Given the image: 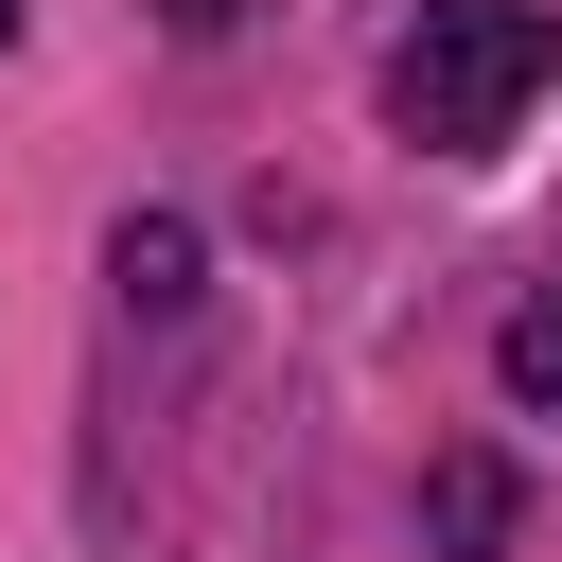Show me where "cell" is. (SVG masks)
Masks as SVG:
<instances>
[{
  "label": "cell",
  "instance_id": "1",
  "mask_svg": "<svg viewBox=\"0 0 562 562\" xmlns=\"http://www.w3.org/2000/svg\"><path fill=\"white\" fill-rule=\"evenodd\" d=\"M544 70H562V18H544V0H422V35L386 53V105H404V140L474 158V140L527 123Z\"/></svg>",
  "mask_w": 562,
  "mask_h": 562
},
{
  "label": "cell",
  "instance_id": "2",
  "mask_svg": "<svg viewBox=\"0 0 562 562\" xmlns=\"http://www.w3.org/2000/svg\"><path fill=\"white\" fill-rule=\"evenodd\" d=\"M492 386H509V404H562V281H544V299L492 334Z\"/></svg>",
  "mask_w": 562,
  "mask_h": 562
},
{
  "label": "cell",
  "instance_id": "3",
  "mask_svg": "<svg viewBox=\"0 0 562 562\" xmlns=\"http://www.w3.org/2000/svg\"><path fill=\"white\" fill-rule=\"evenodd\" d=\"M439 544H509V474H492V457L439 474Z\"/></svg>",
  "mask_w": 562,
  "mask_h": 562
},
{
  "label": "cell",
  "instance_id": "4",
  "mask_svg": "<svg viewBox=\"0 0 562 562\" xmlns=\"http://www.w3.org/2000/svg\"><path fill=\"white\" fill-rule=\"evenodd\" d=\"M123 281L140 299H193V228H123Z\"/></svg>",
  "mask_w": 562,
  "mask_h": 562
},
{
  "label": "cell",
  "instance_id": "5",
  "mask_svg": "<svg viewBox=\"0 0 562 562\" xmlns=\"http://www.w3.org/2000/svg\"><path fill=\"white\" fill-rule=\"evenodd\" d=\"M158 18H176V35H228V18H246V0H158Z\"/></svg>",
  "mask_w": 562,
  "mask_h": 562
},
{
  "label": "cell",
  "instance_id": "6",
  "mask_svg": "<svg viewBox=\"0 0 562 562\" xmlns=\"http://www.w3.org/2000/svg\"><path fill=\"white\" fill-rule=\"evenodd\" d=\"M0 53H18V0H0Z\"/></svg>",
  "mask_w": 562,
  "mask_h": 562
}]
</instances>
